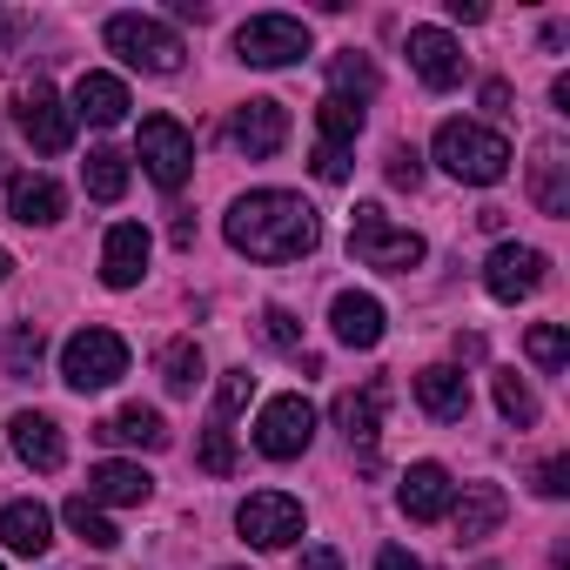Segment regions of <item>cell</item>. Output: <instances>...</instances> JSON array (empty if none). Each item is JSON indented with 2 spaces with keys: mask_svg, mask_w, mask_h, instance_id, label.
I'll list each match as a JSON object with an SVG mask.
<instances>
[{
  "mask_svg": "<svg viewBox=\"0 0 570 570\" xmlns=\"http://www.w3.org/2000/svg\"><path fill=\"white\" fill-rule=\"evenodd\" d=\"M430 155L443 161V175H456L470 188H490V181L510 175V141L497 128H483V121H443Z\"/></svg>",
  "mask_w": 570,
  "mask_h": 570,
  "instance_id": "obj_2",
  "label": "cell"
},
{
  "mask_svg": "<svg viewBox=\"0 0 570 570\" xmlns=\"http://www.w3.org/2000/svg\"><path fill=\"white\" fill-rule=\"evenodd\" d=\"M14 128H21L41 155H61V148L75 141V115L61 108V95H55L48 81H35V88L14 95Z\"/></svg>",
  "mask_w": 570,
  "mask_h": 570,
  "instance_id": "obj_12",
  "label": "cell"
},
{
  "mask_svg": "<svg viewBox=\"0 0 570 570\" xmlns=\"http://www.w3.org/2000/svg\"><path fill=\"white\" fill-rule=\"evenodd\" d=\"M537 497H570V456H550L537 470Z\"/></svg>",
  "mask_w": 570,
  "mask_h": 570,
  "instance_id": "obj_39",
  "label": "cell"
},
{
  "mask_svg": "<svg viewBox=\"0 0 570 570\" xmlns=\"http://www.w3.org/2000/svg\"><path fill=\"white\" fill-rule=\"evenodd\" d=\"M148 255H155L148 228L141 222H115L108 242H101V282H108V289H135V282L148 275Z\"/></svg>",
  "mask_w": 570,
  "mask_h": 570,
  "instance_id": "obj_14",
  "label": "cell"
},
{
  "mask_svg": "<svg viewBox=\"0 0 570 570\" xmlns=\"http://www.w3.org/2000/svg\"><path fill=\"white\" fill-rule=\"evenodd\" d=\"M235 55L248 68H296L309 55V28L296 14H255L235 28Z\"/></svg>",
  "mask_w": 570,
  "mask_h": 570,
  "instance_id": "obj_7",
  "label": "cell"
},
{
  "mask_svg": "<svg viewBox=\"0 0 570 570\" xmlns=\"http://www.w3.org/2000/svg\"><path fill=\"white\" fill-rule=\"evenodd\" d=\"M503 510H510L503 483H463V497H450V517H456V543H483V537H497Z\"/></svg>",
  "mask_w": 570,
  "mask_h": 570,
  "instance_id": "obj_19",
  "label": "cell"
},
{
  "mask_svg": "<svg viewBox=\"0 0 570 570\" xmlns=\"http://www.w3.org/2000/svg\"><path fill=\"white\" fill-rule=\"evenodd\" d=\"M128 376V343L115 336V330H75L68 343H61V383L68 390H108V383H121Z\"/></svg>",
  "mask_w": 570,
  "mask_h": 570,
  "instance_id": "obj_5",
  "label": "cell"
},
{
  "mask_svg": "<svg viewBox=\"0 0 570 570\" xmlns=\"http://www.w3.org/2000/svg\"><path fill=\"white\" fill-rule=\"evenodd\" d=\"M108 55H121L128 68H141V75H175L181 68V35L168 28V21H155V14H115L108 28Z\"/></svg>",
  "mask_w": 570,
  "mask_h": 570,
  "instance_id": "obj_4",
  "label": "cell"
},
{
  "mask_svg": "<svg viewBox=\"0 0 570 570\" xmlns=\"http://www.w3.org/2000/svg\"><path fill=\"white\" fill-rule=\"evenodd\" d=\"M101 436H108V443H141V450H168V423H161V410H148V403L115 410V416L101 423Z\"/></svg>",
  "mask_w": 570,
  "mask_h": 570,
  "instance_id": "obj_27",
  "label": "cell"
},
{
  "mask_svg": "<svg viewBox=\"0 0 570 570\" xmlns=\"http://www.w3.org/2000/svg\"><path fill=\"white\" fill-rule=\"evenodd\" d=\"M41 356H48L41 330H35V323H21V330L8 336V376H35V370H41Z\"/></svg>",
  "mask_w": 570,
  "mask_h": 570,
  "instance_id": "obj_34",
  "label": "cell"
},
{
  "mask_svg": "<svg viewBox=\"0 0 570 570\" xmlns=\"http://www.w3.org/2000/svg\"><path fill=\"white\" fill-rule=\"evenodd\" d=\"M350 255L363 262V268H383V275H410L430 248H423V235H410V228H390V215L376 208V202H356V215H350Z\"/></svg>",
  "mask_w": 570,
  "mask_h": 570,
  "instance_id": "obj_3",
  "label": "cell"
},
{
  "mask_svg": "<svg viewBox=\"0 0 570 570\" xmlns=\"http://www.w3.org/2000/svg\"><path fill=\"white\" fill-rule=\"evenodd\" d=\"M530 202L543 215H570V155H563V141H537V155H530Z\"/></svg>",
  "mask_w": 570,
  "mask_h": 570,
  "instance_id": "obj_21",
  "label": "cell"
},
{
  "mask_svg": "<svg viewBox=\"0 0 570 570\" xmlns=\"http://www.w3.org/2000/svg\"><path fill=\"white\" fill-rule=\"evenodd\" d=\"M376 570H423V563H416V557H410V550H403V543H390V550H383V557H376Z\"/></svg>",
  "mask_w": 570,
  "mask_h": 570,
  "instance_id": "obj_42",
  "label": "cell"
},
{
  "mask_svg": "<svg viewBox=\"0 0 570 570\" xmlns=\"http://www.w3.org/2000/svg\"><path fill=\"white\" fill-rule=\"evenodd\" d=\"M309 443H316V410H309L303 396H268V403H262V416H255V450H262V456L289 463V456H303Z\"/></svg>",
  "mask_w": 570,
  "mask_h": 570,
  "instance_id": "obj_10",
  "label": "cell"
},
{
  "mask_svg": "<svg viewBox=\"0 0 570 570\" xmlns=\"http://www.w3.org/2000/svg\"><path fill=\"white\" fill-rule=\"evenodd\" d=\"M303 570H343V557H336L330 543H309V550H303Z\"/></svg>",
  "mask_w": 570,
  "mask_h": 570,
  "instance_id": "obj_41",
  "label": "cell"
},
{
  "mask_svg": "<svg viewBox=\"0 0 570 570\" xmlns=\"http://www.w3.org/2000/svg\"><path fill=\"white\" fill-rule=\"evenodd\" d=\"M383 403H390V383H363V390H343V396H336V430H343L356 450H376V430H383Z\"/></svg>",
  "mask_w": 570,
  "mask_h": 570,
  "instance_id": "obj_24",
  "label": "cell"
},
{
  "mask_svg": "<svg viewBox=\"0 0 570 570\" xmlns=\"http://www.w3.org/2000/svg\"><path fill=\"white\" fill-rule=\"evenodd\" d=\"M262 336H268V350H282V356H303V330H296V316L289 309H262Z\"/></svg>",
  "mask_w": 570,
  "mask_h": 570,
  "instance_id": "obj_37",
  "label": "cell"
},
{
  "mask_svg": "<svg viewBox=\"0 0 570 570\" xmlns=\"http://www.w3.org/2000/svg\"><path fill=\"white\" fill-rule=\"evenodd\" d=\"M8 436H14V456H21L28 470H61V463H68V436H61V423L41 416V410H14Z\"/></svg>",
  "mask_w": 570,
  "mask_h": 570,
  "instance_id": "obj_16",
  "label": "cell"
},
{
  "mask_svg": "<svg viewBox=\"0 0 570 570\" xmlns=\"http://www.w3.org/2000/svg\"><path fill=\"white\" fill-rule=\"evenodd\" d=\"M8 275H14V255H8V248H0V282H8Z\"/></svg>",
  "mask_w": 570,
  "mask_h": 570,
  "instance_id": "obj_45",
  "label": "cell"
},
{
  "mask_svg": "<svg viewBox=\"0 0 570 570\" xmlns=\"http://www.w3.org/2000/svg\"><path fill=\"white\" fill-rule=\"evenodd\" d=\"M303 503L289 497V490H248L242 497V510H235V530L255 543V550H289L296 537H303Z\"/></svg>",
  "mask_w": 570,
  "mask_h": 570,
  "instance_id": "obj_6",
  "label": "cell"
},
{
  "mask_svg": "<svg viewBox=\"0 0 570 570\" xmlns=\"http://www.w3.org/2000/svg\"><path fill=\"white\" fill-rule=\"evenodd\" d=\"M450 497H456V483H450L443 463H410V470H403L396 503H403L410 523H436V517H450Z\"/></svg>",
  "mask_w": 570,
  "mask_h": 570,
  "instance_id": "obj_17",
  "label": "cell"
},
{
  "mask_svg": "<svg viewBox=\"0 0 570 570\" xmlns=\"http://www.w3.org/2000/svg\"><path fill=\"white\" fill-rule=\"evenodd\" d=\"M222 235H228V248L248 255V262H303V255L323 242V222H316V208H309L303 195H289V188H255V195H242V202L222 215Z\"/></svg>",
  "mask_w": 570,
  "mask_h": 570,
  "instance_id": "obj_1",
  "label": "cell"
},
{
  "mask_svg": "<svg viewBox=\"0 0 570 570\" xmlns=\"http://www.w3.org/2000/svg\"><path fill=\"white\" fill-rule=\"evenodd\" d=\"M383 175H390L396 188H416V181H423V155L396 141V148H390V161H383Z\"/></svg>",
  "mask_w": 570,
  "mask_h": 570,
  "instance_id": "obj_38",
  "label": "cell"
},
{
  "mask_svg": "<svg viewBox=\"0 0 570 570\" xmlns=\"http://www.w3.org/2000/svg\"><path fill=\"white\" fill-rule=\"evenodd\" d=\"M61 517H68V530H75L81 543H95V550H115V543H121V530H115V523L101 517V503H88V497H68Z\"/></svg>",
  "mask_w": 570,
  "mask_h": 570,
  "instance_id": "obj_30",
  "label": "cell"
},
{
  "mask_svg": "<svg viewBox=\"0 0 570 570\" xmlns=\"http://www.w3.org/2000/svg\"><path fill=\"white\" fill-rule=\"evenodd\" d=\"M75 121H88V128H121L128 121V88L115 81V75H81L75 81V108H68Z\"/></svg>",
  "mask_w": 570,
  "mask_h": 570,
  "instance_id": "obj_20",
  "label": "cell"
},
{
  "mask_svg": "<svg viewBox=\"0 0 570 570\" xmlns=\"http://www.w3.org/2000/svg\"><path fill=\"white\" fill-rule=\"evenodd\" d=\"M490 8H483V0H450V21H463V28H476Z\"/></svg>",
  "mask_w": 570,
  "mask_h": 570,
  "instance_id": "obj_43",
  "label": "cell"
},
{
  "mask_svg": "<svg viewBox=\"0 0 570 570\" xmlns=\"http://www.w3.org/2000/svg\"><path fill=\"white\" fill-rule=\"evenodd\" d=\"M410 68H416L423 88L450 95V88L463 81V48H456L443 28H410Z\"/></svg>",
  "mask_w": 570,
  "mask_h": 570,
  "instance_id": "obj_15",
  "label": "cell"
},
{
  "mask_svg": "<svg viewBox=\"0 0 570 570\" xmlns=\"http://www.w3.org/2000/svg\"><path fill=\"white\" fill-rule=\"evenodd\" d=\"M195 456H202V470H208V476H235V436H228V423H208Z\"/></svg>",
  "mask_w": 570,
  "mask_h": 570,
  "instance_id": "obj_36",
  "label": "cell"
},
{
  "mask_svg": "<svg viewBox=\"0 0 570 570\" xmlns=\"http://www.w3.org/2000/svg\"><path fill=\"white\" fill-rule=\"evenodd\" d=\"M0 543H8L14 557H41L55 543V510L48 503H8L0 510Z\"/></svg>",
  "mask_w": 570,
  "mask_h": 570,
  "instance_id": "obj_26",
  "label": "cell"
},
{
  "mask_svg": "<svg viewBox=\"0 0 570 570\" xmlns=\"http://www.w3.org/2000/svg\"><path fill=\"white\" fill-rule=\"evenodd\" d=\"M543 275H550V255H543V248H530V242H497L490 262H483V289H490L497 303H523V296L543 289Z\"/></svg>",
  "mask_w": 570,
  "mask_h": 570,
  "instance_id": "obj_11",
  "label": "cell"
},
{
  "mask_svg": "<svg viewBox=\"0 0 570 570\" xmlns=\"http://www.w3.org/2000/svg\"><path fill=\"white\" fill-rule=\"evenodd\" d=\"M228 141L248 155V161H268V155H282V141H289V108L282 101H242L235 115H228Z\"/></svg>",
  "mask_w": 570,
  "mask_h": 570,
  "instance_id": "obj_13",
  "label": "cell"
},
{
  "mask_svg": "<svg viewBox=\"0 0 570 570\" xmlns=\"http://www.w3.org/2000/svg\"><path fill=\"white\" fill-rule=\"evenodd\" d=\"M497 410H503V423H517V430L537 423V396H530V383H523L517 370H497Z\"/></svg>",
  "mask_w": 570,
  "mask_h": 570,
  "instance_id": "obj_32",
  "label": "cell"
},
{
  "mask_svg": "<svg viewBox=\"0 0 570 570\" xmlns=\"http://www.w3.org/2000/svg\"><path fill=\"white\" fill-rule=\"evenodd\" d=\"M416 403L436 423H463L470 416V376L450 370V363H430V370H416Z\"/></svg>",
  "mask_w": 570,
  "mask_h": 570,
  "instance_id": "obj_23",
  "label": "cell"
},
{
  "mask_svg": "<svg viewBox=\"0 0 570 570\" xmlns=\"http://www.w3.org/2000/svg\"><path fill=\"white\" fill-rule=\"evenodd\" d=\"M523 350H530V363H537V370H550V376L570 363V336H563L557 323H537V330L523 336Z\"/></svg>",
  "mask_w": 570,
  "mask_h": 570,
  "instance_id": "obj_33",
  "label": "cell"
},
{
  "mask_svg": "<svg viewBox=\"0 0 570 570\" xmlns=\"http://www.w3.org/2000/svg\"><path fill=\"white\" fill-rule=\"evenodd\" d=\"M161 383H168V390H175V396H188V390H195V383H202V350H195V343H188V336H181V343H168V350H161Z\"/></svg>",
  "mask_w": 570,
  "mask_h": 570,
  "instance_id": "obj_31",
  "label": "cell"
},
{
  "mask_svg": "<svg viewBox=\"0 0 570 570\" xmlns=\"http://www.w3.org/2000/svg\"><path fill=\"white\" fill-rule=\"evenodd\" d=\"M81 188H88L95 202H121V195H128V155H115V148H88V161H81Z\"/></svg>",
  "mask_w": 570,
  "mask_h": 570,
  "instance_id": "obj_28",
  "label": "cell"
},
{
  "mask_svg": "<svg viewBox=\"0 0 570 570\" xmlns=\"http://www.w3.org/2000/svg\"><path fill=\"white\" fill-rule=\"evenodd\" d=\"M81 497H88V503H148V497H155V476H148L141 463L108 456V463L88 470V490H81Z\"/></svg>",
  "mask_w": 570,
  "mask_h": 570,
  "instance_id": "obj_25",
  "label": "cell"
},
{
  "mask_svg": "<svg viewBox=\"0 0 570 570\" xmlns=\"http://www.w3.org/2000/svg\"><path fill=\"white\" fill-rule=\"evenodd\" d=\"M8 208H14L21 228H55L68 215V188L55 175H14L8 181Z\"/></svg>",
  "mask_w": 570,
  "mask_h": 570,
  "instance_id": "obj_18",
  "label": "cell"
},
{
  "mask_svg": "<svg viewBox=\"0 0 570 570\" xmlns=\"http://www.w3.org/2000/svg\"><path fill=\"white\" fill-rule=\"evenodd\" d=\"M483 108H497V115H503V108H510V88H503V81H483Z\"/></svg>",
  "mask_w": 570,
  "mask_h": 570,
  "instance_id": "obj_44",
  "label": "cell"
},
{
  "mask_svg": "<svg viewBox=\"0 0 570 570\" xmlns=\"http://www.w3.org/2000/svg\"><path fill=\"white\" fill-rule=\"evenodd\" d=\"M21 35H28V14H8V8H0V61L21 48Z\"/></svg>",
  "mask_w": 570,
  "mask_h": 570,
  "instance_id": "obj_40",
  "label": "cell"
},
{
  "mask_svg": "<svg viewBox=\"0 0 570 570\" xmlns=\"http://www.w3.org/2000/svg\"><path fill=\"white\" fill-rule=\"evenodd\" d=\"M330 330H336V343H350V350H376V343H383V303L363 296V289H343V296L330 303Z\"/></svg>",
  "mask_w": 570,
  "mask_h": 570,
  "instance_id": "obj_22",
  "label": "cell"
},
{
  "mask_svg": "<svg viewBox=\"0 0 570 570\" xmlns=\"http://www.w3.org/2000/svg\"><path fill=\"white\" fill-rule=\"evenodd\" d=\"M255 403V376L248 370H228L222 383H215V423H228V416H242Z\"/></svg>",
  "mask_w": 570,
  "mask_h": 570,
  "instance_id": "obj_35",
  "label": "cell"
},
{
  "mask_svg": "<svg viewBox=\"0 0 570 570\" xmlns=\"http://www.w3.org/2000/svg\"><path fill=\"white\" fill-rule=\"evenodd\" d=\"M135 155H141V168H148L155 188H181L188 168H195V135L175 115H148L141 135H135Z\"/></svg>",
  "mask_w": 570,
  "mask_h": 570,
  "instance_id": "obj_8",
  "label": "cell"
},
{
  "mask_svg": "<svg viewBox=\"0 0 570 570\" xmlns=\"http://www.w3.org/2000/svg\"><path fill=\"white\" fill-rule=\"evenodd\" d=\"M356 135H363V108L343 101V95H323V108H316V155H309L316 181H350V148H356Z\"/></svg>",
  "mask_w": 570,
  "mask_h": 570,
  "instance_id": "obj_9",
  "label": "cell"
},
{
  "mask_svg": "<svg viewBox=\"0 0 570 570\" xmlns=\"http://www.w3.org/2000/svg\"><path fill=\"white\" fill-rule=\"evenodd\" d=\"M330 95H343V101L363 108V101L376 95V61H370V55H336V61H330Z\"/></svg>",
  "mask_w": 570,
  "mask_h": 570,
  "instance_id": "obj_29",
  "label": "cell"
}]
</instances>
